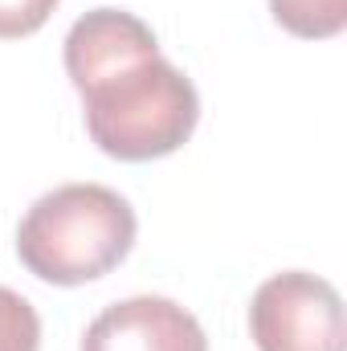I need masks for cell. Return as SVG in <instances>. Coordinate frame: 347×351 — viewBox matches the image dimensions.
Returning <instances> with one entry per match:
<instances>
[{"mask_svg": "<svg viewBox=\"0 0 347 351\" xmlns=\"http://www.w3.org/2000/svg\"><path fill=\"white\" fill-rule=\"evenodd\" d=\"M82 351H208V339L180 302L139 294L106 306L86 327Z\"/></svg>", "mask_w": 347, "mask_h": 351, "instance_id": "4", "label": "cell"}, {"mask_svg": "<svg viewBox=\"0 0 347 351\" xmlns=\"http://www.w3.org/2000/svg\"><path fill=\"white\" fill-rule=\"evenodd\" d=\"M0 351H41V319L33 302L0 286Z\"/></svg>", "mask_w": 347, "mask_h": 351, "instance_id": "6", "label": "cell"}, {"mask_svg": "<svg viewBox=\"0 0 347 351\" xmlns=\"http://www.w3.org/2000/svg\"><path fill=\"white\" fill-rule=\"evenodd\" d=\"M139 233L127 196L102 184H62L33 200L16 225V258L49 286H86L131 254Z\"/></svg>", "mask_w": 347, "mask_h": 351, "instance_id": "2", "label": "cell"}, {"mask_svg": "<svg viewBox=\"0 0 347 351\" xmlns=\"http://www.w3.org/2000/svg\"><path fill=\"white\" fill-rule=\"evenodd\" d=\"M270 12L286 33L302 41L339 37L347 25V0H270Z\"/></svg>", "mask_w": 347, "mask_h": 351, "instance_id": "5", "label": "cell"}, {"mask_svg": "<svg viewBox=\"0 0 347 351\" xmlns=\"http://www.w3.org/2000/svg\"><path fill=\"white\" fill-rule=\"evenodd\" d=\"M250 335L258 351H347L344 298L319 274H274L250 302Z\"/></svg>", "mask_w": 347, "mask_h": 351, "instance_id": "3", "label": "cell"}, {"mask_svg": "<svg viewBox=\"0 0 347 351\" xmlns=\"http://www.w3.org/2000/svg\"><path fill=\"white\" fill-rule=\"evenodd\" d=\"M58 0H0V41L33 37L49 16Z\"/></svg>", "mask_w": 347, "mask_h": 351, "instance_id": "7", "label": "cell"}, {"mask_svg": "<svg viewBox=\"0 0 347 351\" xmlns=\"http://www.w3.org/2000/svg\"><path fill=\"white\" fill-rule=\"evenodd\" d=\"M66 74L82 94L94 147L123 164L180 152L200 123V94L160 58L156 33L127 8H94L66 33Z\"/></svg>", "mask_w": 347, "mask_h": 351, "instance_id": "1", "label": "cell"}]
</instances>
